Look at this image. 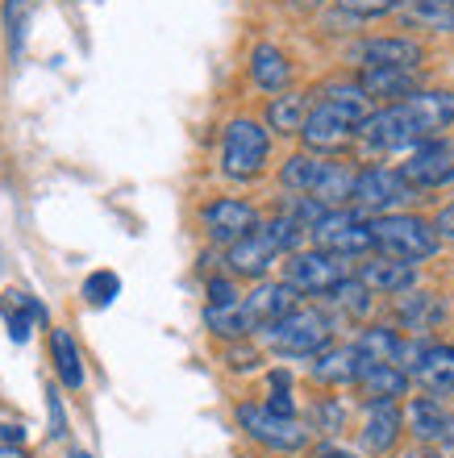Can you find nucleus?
Masks as SVG:
<instances>
[{"label": "nucleus", "instance_id": "9b49d317", "mask_svg": "<svg viewBox=\"0 0 454 458\" xmlns=\"http://www.w3.org/2000/svg\"><path fill=\"white\" fill-rule=\"evenodd\" d=\"M400 175H405L417 192L454 183V142H446V138H430V142L413 146L408 158L400 163Z\"/></svg>", "mask_w": 454, "mask_h": 458}, {"label": "nucleus", "instance_id": "bb28decb", "mask_svg": "<svg viewBox=\"0 0 454 458\" xmlns=\"http://www.w3.org/2000/svg\"><path fill=\"white\" fill-rule=\"evenodd\" d=\"M396 313H400V321H405V329H433L438 321L446 317V304L433 296V292H405V301L396 304Z\"/></svg>", "mask_w": 454, "mask_h": 458}, {"label": "nucleus", "instance_id": "f3484780", "mask_svg": "<svg viewBox=\"0 0 454 458\" xmlns=\"http://www.w3.org/2000/svg\"><path fill=\"white\" fill-rule=\"evenodd\" d=\"M359 371H363V354L359 346L350 342V346H330L309 362V375L317 379L321 387H347V384H359Z\"/></svg>", "mask_w": 454, "mask_h": 458}, {"label": "nucleus", "instance_id": "f8f14e48", "mask_svg": "<svg viewBox=\"0 0 454 458\" xmlns=\"http://www.w3.org/2000/svg\"><path fill=\"white\" fill-rule=\"evenodd\" d=\"M300 138H304V150H313V155H338V150H347L359 138V125L347 113H338L330 100H317L309 109V121H304Z\"/></svg>", "mask_w": 454, "mask_h": 458}, {"label": "nucleus", "instance_id": "b1692460", "mask_svg": "<svg viewBox=\"0 0 454 458\" xmlns=\"http://www.w3.org/2000/svg\"><path fill=\"white\" fill-rule=\"evenodd\" d=\"M204 326H209V334H217V338H226V342H242L246 334H254V321H251V313H246V301L209 304V309H204Z\"/></svg>", "mask_w": 454, "mask_h": 458}, {"label": "nucleus", "instance_id": "393cba45", "mask_svg": "<svg viewBox=\"0 0 454 458\" xmlns=\"http://www.w3.org/2000/svg\"><path fill=\"white\" fill-rule=\"evenodd\" d=\"M309 109H313V100L304 97V92H279V97H271V105H267V130L300 133L304 121H309Z\"/></svg>", "mask_w": 454, "mask_h": 458}, {"label": "nucleus", "instance_id": "5701e85b", "mask_svg": "<svg viewBox=\"0 0 454 458\" xmlns=\"http://www.w3.org/2000/svg\"><path fill=\"white\" fill-rule=\"evenodd\" d=\"M325 167H330V158L325 155L300 150V155H292L284 167H279V183H284L287 192H296V196H313V188L321 183Z\"/></svg>", "mask_w": 454, "mask_h": 458}, {"label": "nucleus", "instance_id": "6e6552de", "mask_svg": "<svg viewBox=\"0 0 454 458\" xmlns=\"http://www.w3.org/2000/svg\"><path fill=\"white\" fill-rule=\"evenodd\" d=\"M313 246L330 254H342V259H359V254L375 250V238H371V217H363L359 208H330L317 225H313Z\"/></svg>", "mask_w": 454, "mask_h": 458}, {"label": "nucleus", "instance_id": "c756f323", "mask_svg": "<svg viewBox=\"0 0 454 458\" xmlns=\"http://www.w3.org/2000/svg\"><path fill=\"white\" fill-rule=\"evenodd\" d=\"M359 354H363V362H396L400 359V346H405V338L396 334V329H388V326H367L359 334Z\"/></svg>", "mask_w": 454, "mask_h": 458}, {"label": "nucleus", "instance_id": "9d476101", "mask_svg": "<svg viewBox=\"0 0 454 458\" xmlns=\"http://www.w3.org/2000/svg\"><path fill=\"white\" fill-rule=\"evenodd\" d=\"M201 225H204V233H209V242H217V246L229 250L234 242L254 233L263 221H259V208H254L251 200H242V196H217V200H209V205L201 208Z\"/></svg>", "mask_w": 454, "mask_h": 458}, {"label": "nucleus", "instance_id": "6ab92c4d", "mask_svg": "<svg viewBox=\"0 0 454 458\" xmlns=\"http://www.w3.org/2000/svg\"><path fill=\"white\" fill-rule=\"evenodd\" d=\"M251 84L259 88V92H267V97L287 92V84H292V63H287V55L275 47V42H259V47L251 50Z\"/></svg>", "mask_w": 454, "mask_h": 458}, {"label": "nucleus", "instance_id": "f03ea898", "mask_svg": "<svg viewBox=\"0 0 454 458\" xmlns=\"http://www.w3.org/2000/svg\"><path fill=\"white\" fill-rule=\"evenodd\" d=\"M371 238H375V254H392V259H405V263H425L442 246L433 221L417 217V213L371 217Z\"/></svg>", "mask_w": 454, "mask_h": 458}, {"label": "nucleus", "instance_id": "a878e982", "mask_svg": "<svg viewBox=\"0 0 454 458\" xmlns=\"http://www.w3.org/2000/svg\"><path fill=\"white\" fill-rule=\"evenodd\" d=\"M355 183H359V171L350 167V163H330L321 183L313 188V196H317L325 208H347L350 200H355Z\"/></svg>", "mask_w": 454, "mask_h": 458}, {"label": "nucleus", "instance_id": "423d86ee", "mask_svg": "<svg viewBox=\"0 0 454 458\" xmlns=\"http://www.w3.org/2000/svg\"><path fill=\"white\" fill-rule=\"evenodd\" d=\"M238 425L251 442H259L271 454H296V450L309 446V429L296 417L271 412L267 404H238Z\"/></svg>", "mask_w": 454, "mask_h": 458}, {"label": "nucleus", "instance_id": "1a4fd4ad", "mask_svg": "<svg viewBox=\"0 0 454 458\" xmlns=\"http://www.w3.org/2000/svg\"><path fill=\"white\" fill-rule=\"evenodd\" d=\"M417 196V188L392 167H367L359 171V183H355V200L350 205L371 217H383V213H405V205Z\"/></svg>", "mask_w": 454, "mask_h": 458}, {"label": "nucleus", "instance_id": "cd10ccee", "mask_svg": "<svg viewBox=\"0 0 454 458\" xmlns=\"http://www.w3.org/2000/svg\"><path fill=\"white\" fill-rule=\"evenodd\" d=\"M50 359H55V371H59L63 387H84V362H80V346L67 329H55L50 334Z\"/></svg>", "mask_w": 454, "mask_h": 458}, {"label": "nucleus", "instance_id": "58836bf2", "mask_svg": "<svg viewBox=\"0 0 454 458\" xmlns=\"http://www.w3.org/2000/svg\"><path fill=\"white\" fill-rule=\"evenodd\" d=\"M50 421H55V429H50V434L63 437V404H59V396H55V392H50Z\"/></svg>", "mask_w": 454, "mask_h": 458}, {"label": "nucleus", "instance_id": "2f4dec72", "mask_svg": "<svg viewBox=\"0 0 454 458\" xmlns=\"http://www.w3.org/2000/svg\"><path fill=\"white\" fill-rule=\"evenodd\" d=\"M117 296H121V276L117 271H92V276L84 279V301L92 304V309H108Z\"/></svg>", "mask_w": 454, "mask_h": 458}, {"label": "nucleus", "instance_id": "2eb2a0df", "mask_svg": "<svg viewBox=\"0 0 454 458\" xmlns=\"http://www.w3.org/2000/svg\"><path fill=\"white\" fill-rule=\"evenodd\" d=\"M246 301V313H251L254 329L263 334L267 326H275V321H284L287 313H296L300 309V292L292 288V284H284V279H271V284H259V288L251 292V296H242Z\"/></svg>", "mask_w": 454, "mask_h": 458}, {"label": "nucleus", "instance_id": "a18cd8bd", "mask_svg": "<svg viewBox=\"0 0 454 458\" xmlns=\"http://www.w3.org/2000/svg\"><path fill=\"white\" fill-rule=\"evenodd\" d=\"M450 446H454V434H450Z\"/></svg>", "mask_w": 454, "mask_h": 458}, {"label": "nucleus", "instance_id": "ddd939ff", "mask_svg": "<svg viewBox=\"0 0 454 458\" xmlns=\"http://www.w3.org/2000/svg\"><path fill=\"white\" fill-rule=\"evenodd\" d=\"M359 67H400V72H417L425 63V47L417 38L405 34H388V38H367L359 50H355Z\"/></svg>", "mask_w": 454, "mask_h": 458}, {"label": "nucleus", "instance_id": "e433bc0d", "mask_svg": "<svg viewBox=\"0 0 454 458\" xmlns=\"http://www.w3.org/2000/svg\"><path fill=\"white\" fill-rule=\"evenodd\" d=\"M433 229H438V238L442 242H454V205H446L438 217H433Z\"/></svg>", "mask_w": 454, "mask_h": 458}, {"label": "nucleus", "instance_id": "20e7f679", "mask_svg": "<svg viewBox=\"0 0 454 458\" xmlns=\"http://www.w3.org/2000/svg\"><path fill=\"white\" fill-rule=\"evenodd\" d=\"M267 158H271V130L254 117H234L221 138V171L229 180H254L263 175Z\"/></svg>", "mask_w": 454, "mask_h": 458}, {"label": "nucleus", "instance_id": "f704fd0d", "mask_svg": "<svg viewBox=\"0 0 454 458\" xmlns=\"http://www.w3.org/2000/svg\"><path fill=\"white\" fill-rule=\"evenodd\" d=\"M242 301L238 288H234V276L229 279H209V304H234Z\"/></svg>", "mask_w": 454, "mask_h": 458}, {"label": "nucleus", "instance_id": "412c9836", "mask_svg": "<svg viewBox=\"0 0 454 458\" xmlns=\"http://www.w3.org/2000/svg\"><path fill=\"white\" fill-rule=\"evenodd\" d=\"M400 25L425 34H454V0H405L396 9Z\"/></svg>", "mask_w": 454, "mask_h": 458}, {"label": "nucleus", "instance_id": "aec40b11", "mask_svg": "<svg viewBox=\"0 0 454 458\" xmlns=\"http://www.w3.org/2000/svg\"><path fill=\"white\" fill-rule=\"evenodd\" d=\"M405 434V412L396 404H371L367 409V425H363V450L367 454H388Z\"/></svg>", "mask_w": 454, "mask_h": 458}, {"label": "nucleus", "instance_id": "0eeeda50", "mask_svg": "<svg viewBox=\"0 0 454 458\" xmlns=\"http://www.w3.org/2000/svg\"><path fill=\"white\" fill-rule=\"evenodd\" d=\"M396 367H405L430 396H454V346L413 338L400 346Z\"/></svg>", "mask_w": 454, "mask_h": 458}, {"label": "nucleus", "instance_id": "a19ab883", "mask_svg": "<svg viewBox=\"0 0 454 458\" xmlns=\"http://www.w3.org/2000/svg\"><path fill=\"white\" fill-rule=\"evenodd\" d=\"M0 458H30L21 446H0Z\"/></svg>", "mask_w": 454, "mask_h": 458}, {"label": "nucleus", "instance_id": "39448f33", "mask_svg": "<svg viewBox=\"0 0 454 458\" xmlns=\"http://www.w3.org/2000/svg\"><path fill=\"white\" fill-rule=\"evenodd\" d=\"M350 276H355V271H350V259L317 250V246H313V250L287 254V263H284V284H292L300 296H330V292H334L338 284H347Z\"/></svg>", "mask_w": 454, "mask_h": 458}, {"label": "nucleus", "instance_id": "4468645a", "mask_svg": "<svg viewBox=\"0 0 454 458\" xmlns=\"http://www.w3.org/2000/svg\"><path fill=\"white\" fill-rule=\"evenodd\" d=\"M355 276L380 296H405V292L417 288V263H405L392 254H371L367 263H359Z\"/></svg>", "mask_w": 454, "mask_h": 458}, {"label": "nucleus", "instance_id": "4be33fe9", "mask_svg": "<svg viewBox=\"0 0 454 458\" xmlns=\"http://www.w3.org/2000/svg\"><path fill=\"white\" fill-rule=\"evenodd\" d=\"M359 84L371 100H405L417 92V72H400V67H363Z\"/></svg>", "mask_w": 454, "mask_h": 458}, {"label": "nucleus", "instance_id": "473e14b6", "mask_svg": "<svg viewBox=\"0 0 454 458\" xmlns=\"http://www.w3.org/2000/svg\"><path fill=\"white\" fill-rule=\"evenodd\" d=\"M396 9H400V0H338V13L350 21H380Z\"/></svg>", "mask_w": 454, "mask_h": 458}, {"label": "nucleus", "instance_id": "a211bd4d", "mask_svg": "<svg viewBox=\"0 0 454 458\" xmlns=\"http://www.w3.org/2000/svg\"><path fill=\"white\" fill-rule=\"evenodd\" d=\"M408 384L413 375L396 362H363L359 371V392L367 396V404H396L408 396Z\"/></svg>", "mask_w": 454, "mask_h": 458}, {"label": "nucleus", "instance_id": "c03bdc74", "mask_svg": "<svg viewBox=\"0 0 454 458\" xmlns=\"http://www.w3.org/2000/svg\"><path fill=\"white\" fill-rule=\"evenodd\" d=\"M292 4H321V0H292Z\"/></svg>", "mask_w": 454, "mask_h": 458}, {"label": "nucleus", "instance_id": "37998d69", "mask_svg": "<svg viewBox=\"0 0 454 458\" xmlns=\"http://www.w3.org/2000/svg\"><path fill=\"white\" fill-rule=\"evenodd\" d=\"M72 458H92V454H88V450H72Z\"/></svg>", "mask_w": 454, "mask_h": 458}, {"label": "nucleus", "instance_id": "f257e3e1", "mask_svg": "<svg viewBox=\"0 0 454 458\" xmlns=\"http://www.w3.org/2000/svg\"><path fill=\"white\" fill-rule=\"evenodd\" d=\"M454 125V92L442 88H417L413 97L396 100L388 109L371 113L359 125V142L371 150H413V146L442 138Z\"/></svg>", "mask_w": 454, "mask_h": 458}, {"label": "nucleus", "instance_id": "7c9ffc66", "mask_svg": "<svg viewBox=\"0 0 454 458\" xmlns=\"http://www.w3.org/2000/svg\"><path fill=\"white\" fill-rule=\"evenodd\" d=\"M330 301H334L342 313H350V317H367L371 313V301H375V292H371L359 276H350L347 284H338V288L330 292Z\"/></svg>", "mask_w": 454, "mask_h": 458}, {"label": "nucleus", "instance_id": "72a5a7b5", "mask_svg": "<svg viewBox=\"0 0 454 458\" xmlns=\"http://www.w3.org/2000/svg\"><path fill=\"white\" fill-rule=\"evenodd\" d=\"M25 9H30V0H4V30H9V47H13V55L21 50Z\"/></svg>", "mask_w": 454, "mask_h": 458}, {"label": "nucleus", "instance_id": "c9c22d12", "mask_svg": "<svg viewBox=\"0 0 454 458\" xmlns=\"http://www.w3.org/2000/svg\"><path fill=\"white\" fill-rule=\"evenodd\" d=\"M317 417H321V421H317V429H325V434H334V429H342V417H347V412H342V404H334V400H325L321 409H317Z\"/></svg>", "mask_w": 454, "mask_h": 458}, {"label": "nucleus", "instance_id": "79ce46f5", "mask_svg": "<svg viewBox=\"0 0 454 458\" xmlns=\"http://www.w3.org/2000/svg\"><path fill=\"white\" fill-rule=\"evenodd\" d=\"M405 458H442L438 450H430V446H421V450H413V454H405Z\"/></svg>", "mask_w": 454, "mask_h": 458}, {"label": "nucleus", "instance_id": "dca6fc26", "mask_svg": "<svg viewBox=\"0 0 454 458\" xmlns=\"http://www.w3.org/2000/svg\"><path fill=\"white\" fill-rule=\"evenodd\" d=\"M405 425H408V434L417 437L421 446L450 442V434H454V417L446 412V404L438 396H413V400H408Z\"/></svg>", "mask_w": 454, "mask_h": 458}, {"label": "nucleus", "instance_id": "ea45409f", "mask_svg": "<svg viewBox=\"0 0 454 458\" xmlns=\"http://www.w3.org/2000/svg\"><path fill=\"white\" fill-rule=\"evenodd\" d=\"M313 458H355V454H347V450H342V446H321V450H317V454H313Z\"/></svg>", "mask_w": 454, "mask_h": 458}, {"label": "nucleus", "instance_id": "7ed1b4c3", "mask_svg": "<svg viewBox=\"0 0 454 458\" xmlns=\"http://www.w3.org/2000/svg\"><path fill=\"white\" fill-rule=\"evenodd\" d=\"M263 342L284 359H317L334 342V321L321 309H304L300 304L296 313H287L284 321L263 329Z\"/></svg>", "mask_w": 454, "mask_h": 458}, {"label": "nucleus", "instance_id": "c85d7f7f", "mask_svg": "<svg viewBox=\"0 0 454 458\" xmlns=\"http://www.w3.org/2000/svg\"><path fill=\"white\" fill-rule=\"evenodd\" d=\"M0 313L9 317L13 342H30V326L42 321V304H38L34 296H25V292H4V296H0Z\"/></svg>", "mask_w": 454, "mask_h": 458}, {"label": "nucleus", "instance_id": "4c0bfd02", "mask_svg": "<svg viewBox=\"0 0 454 458\" xmlns=\"http://www.w3.org/2000/svg\"><path fill=\"white\" fill-rule=\"evenodd\" d=\"M21 442V425H4L0 421V446H17Z\"/></svg>", "mask_w": 454, "mask_h": 458}]
</instances>
